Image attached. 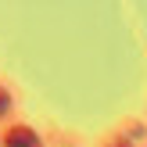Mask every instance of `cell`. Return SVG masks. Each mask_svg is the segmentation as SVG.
I'll return each mask as SVG.
<instances>
[{"instance_id": "1", "label": "cell", "mask_w": 147, "mask_h": 147, "mask_svg": "<svg viewBox=\"0 0 147 147\" xmlns=\"http://www.w3.org/2000/svg\"><path fill=\"white\" fill-rule=\"evenodd\" d=\"M4 147H40V140H36V133L29 126H14V129H7Z\"/></svg>"}]
</instances>
